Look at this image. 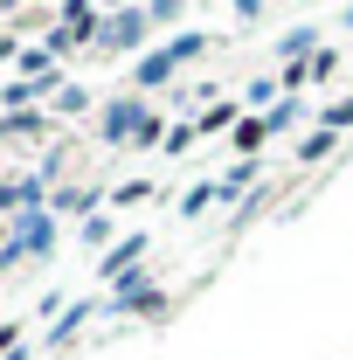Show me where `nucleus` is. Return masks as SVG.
<instances>
[{"mask_svg": "<svg viewBox=\"0 0 353 360\" xmlns=\"http://www.w3.org/2000/svg\"><path fill=\"white\" fill-rule=\"evenodd\" d=\"M139 257H146V236H139V243H118V250L104 257V277H125V270H132Z\"/></svg>", "mask_w": 353, "mask_h": 360, "instance_id": "obj_1", "label": "nucleus"}, {"mask_svg": "<svg viewBox=\"0 0 353 360\" xmlns=\"http://www.w3.org/2000/svg\"><path fill=\"white\" fill-rule=\"evenodd\" d=\"M264 139H270V118H243L236 125V153H257Z\"/></svg>", "mask_w": 353, "mask_h": 360, "instance_id": "obj_2", "label": "nucleus"}, {"mask_svg": "<svg viewBox=\"0 0 353 360\" xmlns=\"http://www.w3.org/2000/svg\"><path fill=\"white\" fill-rule=\"evenodd\" d=\"M333 146H340V139H333V132H326V125H319V132H312L305 146H298V160H312V167H319V160H326Z\"/></svg>", "mask_w": 353, "mask_h": 360, "instance_id": "obj_3", "label": "nucleus"}, {"mask_svg": "<svg viewBox=\"0 0 353 360\" xmlns=\"http://www.w3.org/2000/svg\"><path fill=\"white\" fill-rule=\"evenodd\" d=\"M111 42H146V14H125V21H118V35H111Z\"/></svg>", "mask_w": 353, "mask_h": 360, "instance_id": "obj_4", "label": "nucleus"}, {"mask_svg": "<svg viewBox=\"0 0 353 360\" xmlns=\"http://www.w3.org/2000/svg\"><path fill=\"white\" fill-rule=\"evenodd\" d=\"M229 118H236V104H208V118H201V125H194V132H222V125H229Z\"/></svg>", "mask_w": 353, "mask_h": 360, "instance_id": "obj_5", "label": "nucleus"}, {"mask_svg": "<svg viewBox=\"0 0 353 360\" xmlns=\"http://www.w3.org/2000/svg\"><path fill=\"white\" fill-rule=\"evenodd\" d=\"M340 125H353V97H340V104L326 111V132H340Z\"/></svg>", "mask_w": 353, "mask_h": 360, "instance_id": "obj_6", "label": "nucleus"}]
</instances>
